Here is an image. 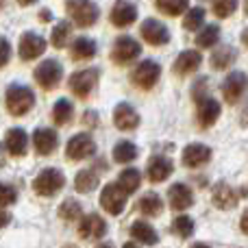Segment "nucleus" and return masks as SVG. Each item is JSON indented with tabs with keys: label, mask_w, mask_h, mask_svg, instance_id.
Wrapping results in <instances>:
<instances>
[{
	"label": "nucleus",
	"mask_w": 248,
	"mask_h": 248,
	"mask_svg": "<svg viewBox=\"0 0 248 248\" xmlns=\"http://www.w3.org/2000/svg\"><path fill=\"white\" fill-rule=\"evenodd\" d=\"M4 103H7V109L11 116H24L33 109L35 105V96L29 87L24 85H11L7 90V96H4Z\"/></svg>",
	"instance_id": "nucleus-1"
},
{
	"label": "nucleus",
	"mask_w": 248,
	"mask_h": 248,
	"mask_svg": "<svg viewBox=\"0 0 248 248\" xmlns=\"http://www.w3.org/2000/svg\"><path fill=\"white\" fill-rule=\"evenodd\" d=\"M65 9H68V16L72 17L74 24L83 26V29L96 24V20H98V16H100L98 7H96L92 0H68Z\"/></svg>",
	"instance_id": "nucleus-2"
},
{
	"label": "nucleus",
	"mask_w": 248,
	"mask_h": 248,
	"mask_svg": "<svg viewBox=\"0 0 248 248\" xmlns=\"http://www.w3.org/2000/svg\"><path fill=\"white\" fill-rule=\"evenodd\" d=\"M65 185V176L63 172L55 170V168H46L42 170L33 181V189L39 196H55L57 192H61Z\"/></svg>",
	"instance_id": "nucleus-3"
},
{
	"label": "nucleus",
	"mask_w": 248,
	"mask_h": 248,
	"mask_svg": "<svg viewBox=\"0 0 248 248\" xmlns=\"http://www.w3.org/2000/svg\"><path fill=\"white\" fill-rule=\"evenodd\" d=\"M159 77H161V65L153 59L141 61L131 74L133 83H135L140 90H150V87H155L159 81Z\"/></svg>",
	"instance_id": "nucleus-4"
},
{
	"label": "nucleus",
	"mask_w": 248,
	"mask_h": 248,
	"mask_svg": "<svg viewBox=\"0 0 248 248\" xmlns=\"http://www.w3.org/2000/svg\"><path fill=\"white\" fill-rule=\"evenodd\" d=\"M100 205H103V209L107 214L120 216L124 211V207H126V192L118 183H109L103 189V194H100Z\"/></svg>",
	"instance_id": "nucleus-5"
},
{
	"label": "nucleus",
	"mask_w": 248,
	"mask_h": 248,
	"mask_svg": "<svg viewBox=\"0 0 248 248\" xmlns=\"http://www.w3.org/2000/svg\"><path fill=\"white\" fill-rule=\"evenodd\" d=\"M61 77H63V68H61V63L57 59L42 61V65H37V70H35V81L44 90H52L55 85H59Z\"/></svg>",
	"instance_id": "nucleus-6"
},
{
	"label": "nucleus",
	"mask_w": 248,
	"mask_h": 248,
	"mask_svg": "<svg viewBox=\"0 0 248 248\" xmlns=\"http://www.w3.org/2000/svg\"><path fill=\"white\" fill-rule=\"evenodd\" d=\"M96 153V144L92 140L90 133H78L72 140L68 141V148H65V155L72 161H81V159H87Z\"/></svg>",
	"instance_id": "nucleus-7"
},
{
	"label": "nucleus",
	"mask_w": 248,
	"mask_h": 248,
	"mask_svg": "<svg viewBox=\"0 0 248 248\" xmlns=\"http://www.w3.org/2000/svg\"><path fill=\"white\" fill-rule=\"evenodd\" d=\"M248 90V77L244 72H231L222 81V96L229 105H235Z\"/></svg>",
	"instance_id": "nucleus-8"
},
{
	"label": "nucleus",
	"mask_w": 248,
	"mask_h": 248,
	"mask_svg": "<svg viewBox=\"0 0 248 248\" xmlns=\"http://www.w3.org/2000/svg\"><path fill=\"white\" fill-rule=\"evenodd\" d=\"M141 55V46L135 42L133 37H118L116 44H113V50H111V59L116 61V63H128V61L137 59V57Z\"/></svg>",
	"instance_id": "nucleus-9"
},
{
	"label": "nucleus",
	"mask_w": 248,
	"mask_h": 248,
	"mask_svg": "<svg viewBox=\"0 0 248 248\" xmlns=\"http://www.w3.org/2000/svg\"><path fill=\"white\" fill-rule=\"evenodd\" d=\"M98 81V70H81V72L72 74L70 78V90L78 96V98H87L90 92L96 87Z\"/></svg>",
	"instance_id": "nucleus-10"
},
{
	"label": "nucleus",
	"mask_w": 248,
	"mask_h": 248,
	"mask_svg": "<svg viewBox=\"0 0 248 248\" xmlns=\"http://www.w3.org/2000/svg\"><path fill=\"white\" fill-rule=\"evenodd\" d=\"M46 50V39L37 33H24L20 37V57L24 61L37 59L42 52Z\"/></svg>",
	"instance_id": "nucleus-11"
},
{
	"label": "nucleus",
	"mask_w": 248,
	"mask_h": 248,
	"mask_svg": "<svg viewBox=\"0 0 248 248\" xmlns=\"http://www.w3.org/2000/svg\"><path fill=\"white\" fill-rule=\"evenodd\" d=\"M141 37H144L148 44H153V46H163V44L170 42V31H168L159 20L148 17V20L141 24Z\"/></svg>",
	"instance_id": "nucleus-12"
},
{
	"label": "nucleus",
	"mask_w": 248,
	"mask_h": 248,
	"mask_svg": "<svg viewBox=\"0 0 248 248\" xmlns=\"http://www.w3.org/2000/svg\"><path fill=\"white\" fill-rule=\"evenodd\" d=\"M78 233H81V237H85V240H100V237L107 233V222H105L98 214H90L81 220Z\"/></svg>",
	"instance_id": "nucleus-13"
},
{
	"label": "nucleus",
	"mask_w": 248,
	"mask_h": 248,
	"mask_svg": "<svg viewBox=\"0 0 248 248\" xmlns=\"http://www.w3.org/2000/svg\"><path fill=\"white\" fill-rule=\"evenodd\" d=\"M242 194H248V189L244 192H235L231 185L227 183H218L214 187V205L218 209H233L237 205V201L242 198Z\"/></svg>",
	"instance_id": "nucleus-14"
},
{
	"label": "nucleus",
	"mask_w": 248,
	"mask_h": 248,
	"mask_svg": "<svg viewBox=\"0 0 248 248\" xmlns=\"http://www.w3.org/2000/svg\"><path fill=\"white\" fill-rule=\"evenodd\" d=\"M137 20V9L135 4H131L128 0H118L111 9V24L118 26V29H124V26L133 24Z\"/></svg>",
	"instance_id": "nucleus-15"
},
{
	"label": "nucleus",
	"mask_w": 248,
	"mask_h": 248,
	"mask_svg": "<svg viewBox=\"0 0 248 248\" xmlns=\"http://www.w3.org/2000/svg\"><path fill=\"white\" fill-rule=\"evenodd\" d=\"M211 159V148L205 144H189L183 150V166L185 168H201Z\"/></svg>",
	"instance_id": "nucleus-16"
},
{
	"label": "nucleus",
	"mask_w": 248,
	"mask_h": 248,
	"mask_svg": "<svg viewBox=\"0 0 248 248\" xmlns=\"http://www.w3.org/2000/svg\"><path fill=\"white\" fill-rule=\"evenodd\" d=\"M168 198H170V207L176 211H183V209H187V207L194 205V194L185 183L172 185L170 192H168Z\"/></svg>",
	"instance_id": "nucleus-17"
},
{
	"label": "nucleus",
	"mask_w": 248,
	"mask_h": 248,
	"mask_svg": "<svg viewBox=\"0 0 248 248\" xmlns=\"http://www.w3.org/2000/svg\"><path fill=\"white\" fill-rule=\"evenodd\" d=\"M202 63V57L198 50H183L174 61V72L181 77H187V74L196 72Z\"/></svg>",
	"instance_id": "nucleus-18"
},
{
	"label": "nucleus",
	"mask_w": 248,
	"mask_h": 248,
	"mask_svg": "<svg viewBox=\"0 0 248 248\" xmlns=\"http://www.w3.org/2000/svg\"><path fill=\"white\" fill-rule=\"evenodd\" d=\"M172 172H174V163H172L168 157L157 155V157H153L148 161V179L153 181V183H161V181H166Z\"/></svg>",
	"instance_id": "nucleus-19"
},
{
	"label": "nucleus",
	"mask_w": 248,
	"mask_h": 248,
	"mask_svg": "<svg viewBox=\"0 0 248 248\" xmlns=\"http://www.w3.org/2000/svg\"><path fill=\"white\" fill-rule=\"evenodd\" d=\"M113 122H116V126L120 131H133L140 124V116L128 103H120L116 107V111H113Z\"/></svg>",
	"instance_id": "nucleus-20"
},
{
	"label": "nucleus",
	"mask_w": 248,
	"mask_h": 248,
	"mask_svg": "<svg viewBox=\"0 0 248 248\" xmlns=\"http://www.w3.org/2000/svg\"><path fill=\"white\" fill-rule=\"evenodd\" d=\"M220 103L218 100H214V98H202L201 103H198V124H201L202 128H207V126H211V124H216V120L220 118Z\"/></svg>",
	"instance_id": "nucleus-21"
},
{
	"label": "nucleus",
	"mask_w": 248,
	"mask_h": 248,
	"mask_svg": "<svg viewBox=\"0 0 248 248\" xmlns=\"http://www.w3.org/2000/svg\"><path fill=\"white\" fill-rule=\"evenodd\" d=\"M33 144L39 155H50L59 144V135L52 128H37L33 133Z\"/></svg>",
	"instance_id": "nucleus-22"
},
{
	"label": "nucleus",
	"mask_w": 248,
	"mask_h": 248,
	"mask_svg": "<svg viewBox=\"0 0 248 248\" xmlns=\"http://www.w3.org/2000/svg\"><path fill=\"white\" fill-rule=\"evenodd\" d=\"M4 148L13 157H22L26 153V133L20 126H13L4 135Z\"/></svg>",
	"instance_id": "nucleus-23"
},
{
	"label": "nucleus",
	"mask_w": 248,
	"mask_h": 248,
	"mask_svg": "<svg viewBox=\"0 0 248 248\" xmlns=\"http://www.w3.org/2000/svg\"><path fill=\"white\" fill-rule=\"evenodd\" d=\"M131 235L135 237L137 242L146 244V246H155V244L159 242L157 231H155V229L150 227L148 222H144V220H137V222H133V227H131Z\"/></svg>",
	"instance_id": "nucleus-24"
},
{
	"label": "nucleus",
	"mask_w": 248,
	"mask_h": 248,
	"mask_svg": "<svg viewBox=\"0 0 248 248\" xmlns=\"http://www.w3.org/2000/svg\"><path fill=\"white\" fill-rule=\"evenodd\" d=\"M235 57H237V52H235V48L233 46H227V44H222V46H218L214 50V55H211V68L214 70H224V68H229V65L235 61Z\"/></svg>",
	"instance_id": "nucleus-25"
},
{
	"label": "nucleus",
	"mask_w": 248,
	"mask_h": 248,
	"mask_svg": "<svg viewBox=\"0 0 248 248\" xmlns=\"http://www.w3.org/2000/svg\"><path fill=\"white\" fill-rule=\"evenodd\" d=\"M98 46H96L94 39L90 37H78L72 42V57L74 59H92L96 55Z\"/></svg>",
	"instance_id": "nucleus-26"
},
{
	"label": "nucleus",
	"mask_w": 248,
	"mask_h": 248,
	"mask_svg": "<svg viewBox=\"0 0 248 248\" xmlns=\"http://www.w3.org/2000/svg\"><path fill=\"white\" fill-rule=\"evenodd\" d=\"M98 187V174L92 170H81L74 179V189L81 194H90Z\"/></svg>",
	"instance_id": "nucleus-27"
},
{
	"label": "nucleus",
	"mask_w": 248,
	"mask_h": 248,
	"mask_svg": "<svg viewBox=\"0 0 248 248\" xmlns=\"http://www.w3.org/2000/svg\"><path fill=\"white\" fill-rule=\"evenodd\" d=\"M163 209V202H161V196L155 192H148L140 198V211L144 216H159Z\"/></svg>",
	"instance_id": "nucleus-28"
},
{
	"label": "nucleus",
	"mask_w": 248,
	"mask_h": 248,
	"mask_svg": "<svg viewBox=\"0 0 248 248\" xmlns=\"http://www.w3.org/2000/svg\"><path fill=\"white\" fill-rule=\"evenodd\" d=\"M140 183H141V174L135 168H126V170H122L120 176H118V185H120L126 194L135 192V189L140 187Z\"/></svg>",
	"instance_id": "nucleus-29"
},
{
	"label": "nucleus",
	"mask_w": 248,
	"mask_h": 248,
	"mask_svg": "<svg viewBox=\"0 0 248 248\" xmlns=\"http://www.w3.org/2000/svg\"><path fill=\"white\" fill-rule=\"evenodd\" d=\"M218 39H220V26L218 24H207L205 29L198 33L196 44L201 48H211V46H216V44H218Z\"/></svg>",
	"instance_id": "nucleus-30"
},
{
	"label": "nucleus",
	"mask_w": 248,
	"mask_h": 248,
	"mask_svg": "<svg viewBox=\"0 0 248 248\" xmlns=\"http://www.w3.org/2000/svg\"><path fill=\"white\" fill-rule=\"evenodd\" d=\"M189 7V0H157V9L166 16H181L183 11H187Z\"/></svg>",
	"instance_id": "nucleus-31"
},
{
	"label": "nucleus",
	"mask_w": 248,
	"mask_h": 248,
	"mask_svg": "<svg viewBox=\"0 0 248 248\" xmlns=\"http://www.w3.org/2000/svg\"><path fill=\"white\" fill-rule=\"evenodd\" d=\"M137 157V148L131 141H118L116 148H113V159L118 163H131Z\"/></svg>",
	"instance_id": "nucleus-32"
},
{
	"label": "nucleus",
	"mask_w": 248,
	"mask_h": 248,
	"mask_svg": "<svg viewBox=\"0 0 248 248\" xmlns=\"http://www.w3.org/2000/svg\"><path fill=\"white\" fill-rule=\"evenodd\" d=\"M72 113H74L72 103H70V100H65V98L57 100L55 109H52V118H55V122L59 124V126H61V124H68L70 120H72Z\"/></svg>",
	"instance_id": "nucleus-33"
},
{
	"label": "nucleus",
	"mask_w": 248,
	"mask_h": 248,
	"mask_svg": "<svg viewBox=\"0 0 248 248\" xmlns=\"http://www.w3.org/2000/svg\"><path fill=\"white\" fill-rule=\"evenodd\" d=\"M202 22H205V9L192 7V9H187V16H185V20H183V29L185 31H196V29L202 26Z\"/></svg>",
	"instance_id": "nucleus-34"
},
{
	"label": "nucleus",
	"mask_w": 248,
	"mask_h": 248,
	"mask_svg": "<svg viewBox=\"0 0 248 248\" xmlns=\"http://www.w3.org/2000/svg\"><path fill=\"white\" fill-rule=\"evenodd\" d=\"M70 31H72V26H70V22H59V24L52 29V46L55 48H63L65 44H68V37H70Z\"/></svg>",
	"instance_id": "nucleus-35"
},
{
	"label": "nucleus",
	"mask_w": 248,
	"mask_h": 248,
	"mask_svg": "<svg viewBox=\"0 0 248 248\" xmlns=\"http://www.w3.org/2000/svg\"><path fill=\"white\" fill-rule=\"evenodd\" d=\"M174 233L179 237H192L194 235V220L189 216H179L174 218V224H172Z\"/></svg>",
	"instance_id": "nucleus-36"
},
{
	"label": "nucleus",
	"mask_w": 248,
	"mask_h": 248,
	"mask_svg": "<svg viewBox=\"0 0 248 248\" xmlns=\"http://www.w3.org/2000/svg\"><path fill=\"white\" fill-rule=\"evenodd\" d=\"M59 216L63 220H68V222H72V220L81 218V205H78L77 201H72V198H68V201L59 207Z\"/></svg>",
	"instance_id": "nucleus-37"
},
{
	"label": "nucleus",
	"mask_w": 248,
	"mask_h": 248,
	"mask_svg": "<svg viewBox=\"0 0 248 248\" xmlns=\"http://www.w3.org/2000/svg\"><path fill=\"white\" fill-rule=\"evenodd\" d=\"M237 2H240V0H216L214 13H216L218 17H229V16H233V11L237 9Z\"/></svg>",
	"instance_id": "nucleus-38"
},
{
	"label": "nucleus",
	"mask_w": 248,
	"mask_h": 248,
	"mask_svg": "<svg viewBox=\"0 0 248 248\" xmlns=\"http://www.w3.org/2000/svg\"><path fill=\"white\" fill-rule=\"evenodd\" d=\"M17 201V192L13 185H7V183H0V207H7V205H13Z\"/></svg>",
	"instance_id": "nucleus-39"
},
{
	"label": "nucleus",
	"mask_w": 248,
	"mask_h": 248,
	"mask_svg": "<svg viewBox=\"0 0 248 248\" xmlns=\"http://www.w3.org/2000/svg\"><path fill=\"white\" fill-rule=\"evenodd\" d=\"M192 96L196 103H201L202 98H207V81L205 78H198L196 81V85H194V90H192Z\"/></svg>",
	"instance_id": "nucleus-40"
},
{
	"label": "nucleus",
	"mask_w": 248,
	"mask_h": 248,
	"mask_svg": "<svg viewBox=\"0 0 248 248\" xmlns=\"http://www.w3.org/2000/svg\"><path fill=\"white\" fill-rule=\"evenodd\" d=\"M9 57H11V44L7 37H0V68L9 61Z\"/></svg>",
	"instance_id": "nucleus-41"
},
{
	"label": "nucleus",
	"mask_w": 248,
	"mask_h": 248,
	"mask_svg": "<svg viewBox=\"0 0 248 248\" xmlns=\"http://www.w3.org/2000/svg\"><path fill=\"white\" fill-rule=\"evenodd\" d=\"M240 229H242V233H244V235H248V209H244V214H242Z\"/></svg>",
	"instance_id": "nucleus-42"
},
{
	"label": "nucleus",
	"mask_w": 248,
	"mask_h": 248,
	"mask_svg": "<svg viewBox=\"0 0 248 248\" xmlns=\"http://www.w3.org/2000/svg\"><path fill=\"white\" fill-rule=\"evenodd\" d=\"M9 220H11V216H9L7 211H2V209H0V229H2V227H7V224H9Z\"/></svg>",
	"instance_id": "nucleus-43"
},
{
	"label": "nucleus",
	"mask_w": 248,
	"mask_h": 248,
	"mask_svg": "<svg viewBox=\"0 0 248 248\" xmlns=\"http://www.w3.org/2000/svg\"><path fill=\"white\" fill-rule=\"evenodd\" d=\"M242 42H244V44H246V46H248V26H246V29H244V33H242Z\"/></svg>",
	"instance_id": "nucleus-44"
},
{
	"label": "nucleus",
	"mask_w": 248,
	"mask_h": 248,
	"mask_svg": "<svg viewBox=\"0 0 248 248\" xmlns=\"http://www.w3.org/2000/svg\"><path fill=\"white\" fill-rule=\"evenodd\" d=\"M39 20H50V13H48V11H42V13H39Z\"/></svg>",
	"instance_id": "nucleus-45"
},
{
	"label": "nucleus",
	"mask_w": 248,
	"mask_h": 248,
	"mask_svg": "<svg viewBox=\"0 0 248 248\" xmlns=\"http://www.w3.org/2000/svg\"><path fill=\"white\" fill-rule=\"evenodd\" d=\"M17 2L24 4V7H26V4H33V2H37V0H17Z\"/></svg>",
	"instance_id": "nucleus-46"
},
{
	"label": "nucleus",
	"mask_w": 248,
	"mask_h": 248,
	"mask_svg": "<svg viewBox=\"0 0 248 248\" xmlns=\"http://www.w3.org/2000/svg\"><path fill=\"white\" fill-rule=\"evenodd\" d=\"M2 161H4V148L0 146V166H2Z\"/></svg>",
	"instance_id": "nucleus-47"
},
{
	"label": "nucleus",
	"mask_w": 248,
	"mask_h": 248,
	"mask_svg": "<svg viewBox=\"0 0 248 248\" xmlns=\"http://www.w3.org/2000/svg\"><path fill=\"white\" fill-rule=\"evenodd\" d=\"M122 248H137V246H135V244H133V242H126V244H124Z\"/></svg>",
	"instance_id": "nucleus-48"
},
{
	"label": "nucleus",
	"mask_w": 248,
	"mask_h": 248,
	"mask_svg": "<svg viewBox=\"0 0 248 248\" xmlns=\"http://www.w3.org/2000/svg\"><path fill=\"white\" fill-rule=\"evenodd\" d=\"M192 248H211V246H207V244H194Z\"/></svg>",
	"instance_id": "nucleus-49"
},
{
	"label": "nucleus",
	"mask_w": 248,
	"mask_h": 248,
	"mask_svg": "<svg viewBox=\"0 0 248 248\" xmlns=\"http://www.w3.org/2000/svg\"><path fill=\"white\" fill-rule=\"evenodd\" d=\"M96 248H113L111 244H100V246H96Z\"/></svg>",
	"instance_id": "nucleus-50"
},
{
	"label": "nucleus",
	"mask_w": 248,
	"mask_h": 248,
	"mask_svg": "<svg viewBox=\"0 0 248 248\" xmlns=\"http://www.w3.org/2000/svg\"><path fill=\"white\" fill-rule=\"evenodd\" d=\"M244 11L248 13V0H244Z\"/></svg>",
	"instance_id": "nucleus-51"
},
{
	"label": "nucleus",
	"mask_w": 248,
	"mask_h": 248,
	"mask_svg": "<svg viewBox=\"0 0 248 248\" xmlns=\"http://www.w3.org/2000/svg\"><path fill=\"white\" fill-rule=\"evenodd\" d=\"M4 2H7V0H0V9H2V7H4Z\"/></svg>",
	"instance_id": "nucleus-52"
}]
</instances>
